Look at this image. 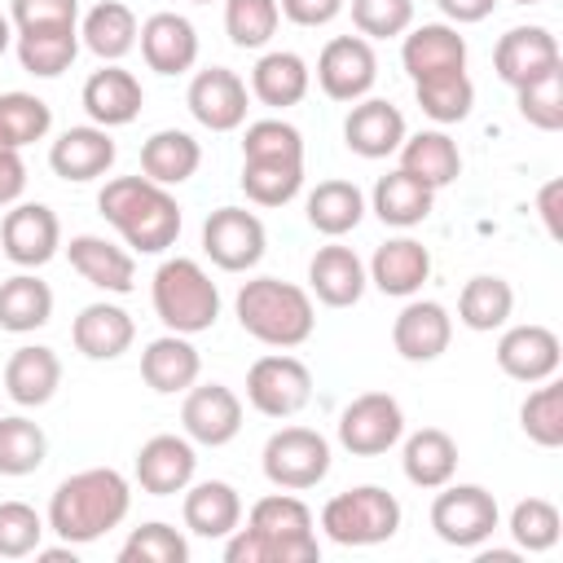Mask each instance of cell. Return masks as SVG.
<instances>
[{
	"label": "cell",
	"mask_w": 563,
	"mask_h": 563,
	"mask_svg": "<svg viewBox=\"0 0 563 563\" xmlns=\"http://www.w3.org/2000/svg\"><path fill=\"white\" fill-rule=\"evenodd\" d=\"M132 484L114 466H88L66 475L48 497V532H57L66 545L101 541L110 528L128 519Z\"/></svg>",
	"instance_id": "obj_1"
},
{
	"label": "cell",
	"mask_w": 563,
	"mask_h": 563,
	"mask_svg": "<svg viewBox=\"0 0 563 563\" xmlns=\"http://www.w3.org/2000/svg\"><path fill=\"white\" fill-rule=\"evenodd\" d=\"M97 211L136 255H163L180 238V202L150 176H114L97 194Z\"/></svg>",
	"instance_id": "obj_2"
},
{
	"label": "cell",
	"mask_w": 563,
	"mask_h": 563,
	"mask_svg": "<svg viewBox=\"0 0 563 563\" xmlns=\"http://www.w3.org/2000/svg\"><path fill=\"white\" fill-rule=\"evenodd\" d=\"M233 312H238V325L268 347H299L312 339V325H317L312 295L295 282H282V277L242 282Z\"/></svg>",
	"instance_id": "obj_3"
},
{
	"label": "cell",
	"mask_w": 563,
	"mask_h": 563,
	"mask_svg": "<svg viewBox=\"0 0 563 563\" xmlns=\"http://www.w3.org/2000/svg\"><path fill=\"white\" fill-rule=\"evenodd\" d=\"M150 299H154L158 321L172 334H202L220 317V290H216L211 273L189 255H172L154 268Z\"/></svg>",
	"instance_id": "obj_4"
},
{
	"label": "cell",
	"mask_w": 563,
	"mask_h": 563,
	"mask_svg": "<svg viewBox=\"0 0 563 563\" xmlns=\"http://www.w3.org/2000/svg\"><path fill=\"white\" fill-rule=\"evenodd\" d=\"M321 528L334 545H383L400 532V501L378 484H356L321 506Z\"/></svg>",
	"instance_id": "obj_5"
},
{
	"label": "cell",
	"mask_w": 563,
	"mask_h": 563,
	"mask_svg": "<svg viewBox=\"0 0 563 563\" xmlns=\"http://www.w3.org/2000/svg\"><path fill=\"white\" fill-rule=\"evenodd\" d=\"M260 466L273 488H286V493L317 488L330 475V440L312 427H282L264 440Z\"/></svg>",
	"instance_id": "obj_6"
},
{
	"label": "cell",
	"mask_w": 563,
	"mask_h": 563,
	"mask_svg": "<svg viewBox=\"0 0 563 563\" xmlns=\"http://www.w3.org/2000/svg\"><path fill=\"white\" fill-rule=\"evenodd\" d=\"M497 497L484 488V484H444L431 501V528L444 545H457V550H475L484 545L493 532H497Z\"/></svg>",
	"instance_id": "obj_7"
},
{
	"label": "cell",
	"mask_w": 563,
	"mask_h": 563,
	"mask_svg": "<svg viewBox=\"0 0 563 563\" xmlns=\"http://www.w3.org/2000/svg\"><path fill=\"white\" fill-rule=\"evenodd\" d=\"M246 400L264 418H295L312 400V374L299 356L273 352L246 369Z\"/></svg>",
	"instance_id": "obj_8"
},
{
	"label": "cell",
	"mask_w": 563,
	"mask_h": 563,
	"mask_svg": "<svg viewBox=\"0 0 563 563\" xmlns=\"http://www.w3.org/2000/svg\"><path fill=\"white\" fill-rule=\"evenodd\" d=\"M264 246H268V233H264V220L246 207H216L207 220H202V251L216 268L224 273H246L264 260Z\"/></svg>",
	"instance_id": "obj_9"
},
{
	"label": "cell",
	"mask_w": 563,
	"mask_h": 563,
	"mask_svg": "<svg viewBox=\"0 0 563 563\" xmlns=\"http://www.w3.org/2000/svg\"><path fill=\"white\" fill-rule=\"evenodd\" d=\"M405 435V409L387 391H365L339 413V444L352 457H378Z\"/></svg>",
	"instance_id": "obj_10"
},
{
	"label": "cell",
	"mask_w": 563,
	"mask_h": 563,
	"mask_svg": "<svg viewBox=\"0 0 563 563\" xmlns=\"http://www.w3.org/2000/svg\"><path fill=\"white\" fill-rule=\"evenodd\" d=\"M378 79V57L365 35H334L317 57V84L330 101H361Z\"/></svg>",
	"instance_id": "obj_11"
},
{
	"label": "cell",
	"mask_w": 563,
	"mask_h": 563,
	"mask_svg": "<svg viewBox=\"0 0 563 563\" xmlns=\"http://www.w3.org/2000/svg\"><path fill=\"white\" fill-rule=\"evenodd\" d=\"M0 251L18 268H44L62 251L57 211L44 207V202H13L0 220Z\"/></svg>",
	"instance_id": "obj_12"
},
{
	"label": "cell",
	"mask_w": 563,
	"mask_h": 563,
	"mask_svg": "<svg viewBox=\"0 0 563 563\" xmlns=\"http://www.w3.org/2000/svg\"><path fill=\"white\" fill-rule=\"evenodd\" d=\"M185 106L189 114L211 128V132H233L246 123V106H251V92L242 84L238 70L229 66H207L189 79V92H185Z\"/></svg>",
	"instance_id": "obj_13"
},
{
	"label": "cell",
	"mask_w": 563,
	"mask_h": 563,
	"mask_svg": "<svg viewBox=\"0 0 563 563\" xmlns=\"http://www.w3.org/2000/svg\"><path fill=\"white\" fill-rule=\"evenodd\" d=\"M194 471H198V453H194V440L189 435H150L136 449V462H132L136 484L150 497L185 493L194 484Z\"/></svg>",
	"instance_id": "obj_14"
},
{
	"label": "cell",
	"mask_w": 563,
	"mask_h": 563,
	"mask_svg": "<svg viewBox=\"0 0 563 563\" xmlns=\"http://www.w3.org/2000/svg\"><path fill=\"white\" fill-rule=\"evenodd\" d=\"M559 361H563V347L550 325L528 321V325H510L497 339V369L515 383H545L559 374Z\"/></svg>",
	"instance_id": "obj_15"
},
{
	"label": "cell",
	"mask_w": 563,
	"mask_h": 563,
	"mask_svg": "<svg viewBox=\"0 0 563 563\" xmlns=\"http://www.w3.org/2000/svg\"><path fill=\"white\" fill-rule=\"evenodd\" d=\"M180 427H185V435L194 444L220 449V444H229L242 431V400L224 383L189 387L185 391V405H180Z\"/></svg>",
	"instance_id": "obj_16"
},
{
	"label": "cell",
	"mask_w": 563,
	"mask_h": 563,
	"mask_svg": "<svg viewBox=\"0 0 563 563\" xmlns=\"http://www.w3.org/2000/svg\"><path fill=\"white\" fill-rule=\"evenodd\" d=\"M119 158V145L110 136V128H97V123H84V128H66L53 150H48V167L53 176L70 180V185H88L97 176H106Z\"/></svg>",
	"instance_id": "obj_17"
},
{
	"label": "cell",
	"mask_w": 563,
	"mask_h": 563,
	"mask_svg": "<svg viewBox=\"0 0 563 563\" xmlns=\"http://www.w3.org/2000/svg\"><path fill=\"white\" fill-rule=\"evenodd\" d=\"M391 343L413 365H427V361L444 356L449 343H453V317H449V308L435 303V299H409L396 312V321H391Z\"/></svg>",
	"instance_id": "obj_18"
},
{
	"label": "cell",
	"mask_w": 563,
	"mask_h": 563,
	"mask_svg": "<svg viewBox=\"0 0 563 563\" xmlns=\"http://www.w3.org/2000/svg\"><path fill=\"white\" fill-rule=\"evenodd\" d=\"M79 106L88 110V119L97 128H128L145 106V88L132 70H123L119 62H106L101 70L88 75V84L79 92Z\"/></svg>",
	"instance_id": "obj_19"
},
{
	"label": "cell",
	"mask_w": 563,
	"mask_h": 563,
	"mask_svg": "<svg viewBox=\"0 0 563 563\" xmlns=\"http://www.w3.org/2000/svg\"><path fill=\"white\" fill-rule=\"evenodd\" d=\"M66 260H70V268L88 286H97L106 295H132V286H136V260H132V251H123L119 242H110L101 233H75L66 242Z\"/></svg>",
	"instance_id": "obj_20"
},
{
	"label": "cell",
	"mask_w": 563,
	"mask_h": 563,
	"mask_svg": "<svg viewBox=\"0 0 563 563\" xmlns=\"http://www.w3.org/2000/svg\"><path fill=\"white\" fill-rule=\"evenodd\" d=\"M554 66H563V53L545 26H510L493 48V70L510 88H519V84H528Z\"/></svg>",
	"instance_id": "obj_21"
},
{
	"label": "cell",
	"mask_w": 563,
	"mask_h": 563,
	"mask_svg": "<svg viewBox=\"0 0 563 563\" xmlns=\"http://www.w3.org/2000/svg\"><path fill=\"white\" fill-rule=\"evenodd\" d=\"M136 40H141L145 66L158 70V75H185V70H194V62H198V31H194L189 18H180V13H172V9L150 13V18L141 22V35H136Z\"/></svg>",
	"instance_id": "obj_22"
},
{
	"label": "cell",
	"mask_w": 563,
	"mask_h": 563,
	"mask_svg": "<svg viewBox=\"0 0 563 563\" xmlns=\"http://www.w3.org/2000/svg\"><path fill=\"white\" fill-rule=\"evenodd\" d=\"M405 136H409V132H405V114H400L391 101H383V97H361V101H352V110H347V119H343V141H347V150L361 154V158H387V154L400 150Z\"/></svg>",
	"instance_id": "obj_23"
},
{
	"label": "cell",
	"mask_w": 563,
	"mask_h": 563,
	"mask_svg": "<svg viewBox=\"0 0 563 563\" xmlns=\"http://www.w3.org/2000/svg\"><path fill=\"white\" fill-rule=\"evenodd\" d=\"M400 62L409 79L444 75V70H466V35H457L453 22H422L405 31Z\"/></svg>",
	"instance_id": "obj_24"
},
{
	"label": "cell",
	"mask_w": 563,
	"mask_h": 563,
	"mask_svg": "<svg viewBox=\"0 0 563 563\" xmlns=\"http://www.w3.org/2000/svg\"><path fill=\"white\" fill-rule=\"evenodd\" d=\"M365 277H369L383 295H391V299H413V295L422 290V282L431 277V251H427L418 238H387V242L374 251Z\"/></svg>",
	"instance_id": "obj_25"
},
{
	"label": "cell",
	"mask_w": 563,
	"mask_h": 563,
	"mask_svg": "<svg viewBox=\"0 0 563 563\" xmlns=\"http://www.w3.org/2000/svg\"><path fill=\"white\" fill-rule=\"evenodd\" d=\"M198 374H202V356H198V347L189 343V334H172V330H167V334L150 339L145 352H141V378H145V387L158 391V396L189 391V387L198 383Z\"/></svg>",
	"instance_id": "obj_26"
},
{
	"label": "cell",
	"mask_w": 563,
	"mask_h": 563,
	"mask_svg": "<svg viewBox=\"0 0 563 563\" xmlns=\"http://www.w3.org/2000/svg\"><path fill=\"white\" fill-rule=\"evenodd\" d=\"M57 387H62V361L44 343H26L4 361V391L13 405L40 409L57 396Z\"/></svg>",
	"instance_id": "obj_27"
},
{
	"label": "cell",
	"mask_w": 563,
	"mask_h": 563,
	"mask_svg": "<svg viewBox=\"0 0 563 563\" xmlns=\"http://www.w3.org/2000/svg\"><path fill=\"white\" fill-rule=\"evenodd\" d=\"M365 264L352 246L330 242L308 260V286L325 308H352L365 295Z\"/></svg>",
	"instance_id": "obj_28"
},
{
	"label": "cell",
	"mask_w": 563,
	"mask_h": 563,
	"mask_svg": "<svg viewBox=\"0 0 563 563\" xmlns=\"http://www.w3.org/2000/svg\"><path fill=\"white\" fill-rule=\"evenodd\" d=\"M70 339H75V347H79L88 361H114V356H123V352L132 347L136 321H132L128 308L101 299V303L79 308V317H75V325H70Z\"/></svg>",
	"instance_id": "obj_29"
},
{
	"label": "cell",
	"mask_w": 563,
	"mask_h": 563,
	"mask_svg": "<svg viewBox=\"0 0 563 563\" xmlns=\"http://www.w3.org/2000/svg\"><path fill=\"white\" fill-rule=\"evenodd\" d=\"M185 528L194 537H207V541H220L229 537L238 523H242V497L233 484L224 479H202V484H189L185 488Z\"/></svg>",
	"instance_id": "obj_30"
},
{
	"label": "cell",
	"mask_w": 563,
	"mask_h": 563,
	"mask_svg": "<svg viewBox=\"0 0 563 563\" xmlns=\"http://www.w3.org/2000/svg\"><path fill=\"white\" fill-rule=\"evenodd\" d=\"M308 84H312V70L299 53L290 48H273L255 62L251 70V97L264 101L268 110H286V106H299L308 97Z\"/></svg>",
	"instance_id": "obj_31"
},
{
	"label": "cell",
	"mask_w": 563,
	"mask_h": 563,
	"mask_svg": "<svg viewBox=\"0 0 563 563\" xmlns=\"http://www.w3.org/2000/svg\"><path fill=\"white\" fill-rule=\"evenodd\" d=\"M396 154H400V172H409V176L422 180L427 189H444V185H453L457 172H462L457 141H453L449 132H440V128L405 136Z\"/></svg>",
	"instance_id": "obj_32"
},
{
	"label": "cell",
	"mask_w": 563,
	"mask_h": 563,
	"mask_svg": "<svg viewBox=\"0 0 563 563\" xmlns=\"http://www.w3.org/2000/svg\"><path fill=\"white\" fill-rule=\"evenodd\" d=\"M400 466L413 488H444L457 475V440L440 427H422L405 440Z\"/></svg>",
	"instance_id": "obj_33"
},
{
	"label": "cell",
	"mask_w": 563,
	"mask_h": 563,
	"mask_svg": "<svg viewBox=\"0 0 563 563\" xmlns=\"http://www.w3.org/2000/svg\"><path fill=\"white\" fill-rule=\"evenodd\" d=\"M136 35H141L136 13H132L123 0H101V4H92V9L84 13V22H79V44H84L88 53H97L101 62L128 57V53L136 48Z\"/></svg>",
	"instance_id": "obj_34"
},
{
	"label": "cell",
	"mask_w": 563,
	"mask_h": 563,
	"mask_svg": "<svg viewBox=\"0 0 563 563\" xmlns=\"http://www.w3.org/2000/svg\"><path fill=\"white\" fill-rule=\"evenodd\" d=\"M202 163V145L180 132V128H163L141 145V176H150L154 185H185Z\"/></svg>",
	"instance_id": "obj_35"
},
{
	"label": "cell",
	"mask_w": 563,
	"mask_h": 563,
	"mask_svg": "<svg viewBox=\"0 0 563 563\" xmlns=\"http://www.w3.org/2000/svg\"><path fill=\"white\" fill-rule=\"evenodd\" d=\"M431 202H435V189H427L422 180H413L409 172H387V176H378V185H374V194H369V207H374V216L383 220V224H391V229H413V224H422L427 216H431Z\"/></svg>",
	"instance_id": "obj_36"
},
{
	"label": "cell",
	"mask_w": 563,
	"mask_h": 563,
	"mask_svg": "<svg viewBox=\"0 0 563 563\" xmlns=\"http://www.w3.org/2000/svg\"><path fill=\"white\" fill-rule=\"evenodd\" d=\"M53 321V290L35 273H13L0 282V330L31 334Z\"/></svg>",
	"instance_id": "obj_37"
},
{
	"label": "cell",
	"mask_w": 563,
	"mask_h": 563,
	"mask_svg": "<svg viewBox=\"0 0 563 563\" xmlns=\"http://www.w3.org/2000/svg\"><path fill=\"white\" fill-rule=\"evenodd\" d=\"M510 312H515V290H510V282L497 277V273L471 277V282L462 286V295H457V321H462L466 330H475V334L501 330V325L510 321Z\"/></svg>",
	"instance_id": "obj_38"
},
{
	"label": "cell",
	"mask_w": 563,
	"mask_h": 563,
	"mask_svg": "<svg viewBox=\"0 0 563 563\" xmlns=\"http://www.w3.org/2000/svg\"><path fill=\"white\" fill-rule=\"evenodd\" d=\"M13 48L26 75L35 79H57L70 70L79 53V26H48V31H13Z\"/></svg>",
	"instance_id": "obj_39"
},
{
	"label": "cell",
	"mask_w": 563,
	"mask_h": 563,
	"mask_svg": "<svg viewBox=\"0 0 563 563\" xmlns=\"http://www.w3.org/2000/svg\"><path fill=\"white\" fill-rule=\"evenodd\" d=\"M365 220V194L352 180H321L308 194V224L325 238H343Z\"/></svg>",
	"instance_id": "obj_40"
},
{
	"label": "cell",
	"mask_w": 563,
	"mask_h": 563,
	"mask_svg": "<svg viewBox=\"0 0 563 563\" xmlns=\"http://www.w3.org/2000/svg\"><path fill=\"white\" fill-rule=\"evenodd\" d=\"M48 457V435L40 422L22 418V413H9L0 418V475L9 479H22V475H35Z\"/></svg>",
	"instance_id": "obj_41"
},
{
	"label": "cell",
	"mask_w": 563,
	"mask_h": 563,
	"mask_svg": "<svg viewBox=\"0 0 563 563\" xmlns=\"http://www.w3.org/2000/svg\"><path fill=\"white\" fill-rule=\"evenodd\" d=\"M413 97L422 106L427 119L435 123H462L475 106V84L466 70H444V75H427V79H413Z\"/></svg>",
	"instance_id": "obj_42"
},
{
	"label": "cell",
	"mask_w": 563,
	"mask_h": 563,
	"mask_svg": "<svg viewBox=\"0 0 563 563\" xmlns=\"http://www.w3.org/2000/svg\"><path fill=\"white\" fill-rule=\"evenodd\" d=\"M224 541H229L224 545L229 563H317L321 559L317 541H282L255 528H233Z\"/></svg>",
	"instance_id": "obj_43"
},
{
	"label": "cell",
	"mask_w": 563,
	"mask_h": 563,
	"mask_svg": "<svg viewBox=\"0 0 563 563\" xmlns=\"http://www.w3.org/2000/svg\"><path fill=\"white\" fill-rule=\"evenodd\" d=\"M246 528L268 532V537H282V541H317V532H312V510H308L295 493H286V488L260 497V501L251 506V515H246Z\"/></svg>",
	"instance_id": "obj_44"
},
{
	"label": "cell",
	"mask_w": 563,
	"mask_h": 563,
	"mask_svg": "<svg viewBox=\"0 0 563 563\" xmlns=\"http://www.w3.org/2000/svg\"><path fill=\"white\" fill-rule=\"evenodd\" d=\"M53 128V106L35 92H0V141L22 150L44 141Z\"/></svg>",
	"instance_id": "obj_45"
},
{
	"label": "cell",
	"mask_w": 563,
	"mask_h": 563,
	"mask_svg": "<svg viewBox=\"0 0 563 563\" xmlns=\"http://www.w3.org/2000/svg\"><path fill=\"white\" fill-rule=\"evenodd\" d=\"M303 189V163H255L242 158V194L255 207H286Z\"/></svg>",
	"instance_id": "obj_46"
},
{
	"label": "cell",
	"mask_w": 563,
	"mask_h": 563,
	"mask_svg": "<svg viewBox=\"0 0 563 563\" xmlns=\"http://www.w3.org/2000/svg\"><path fill=\"white\" fill-rule=\"evenodd\" d=\"M519 427L532 444L559 449L563 444V383L545 378L537 391H528V400L519 405Z\"/></svg>",
	"instance_id": "obj_47"
},
{
	"label": "cell",
	"mask_w": 563,
	"mask_h": 563,
	"mask_svg": "<svg viewBox=\"0 0 563 563\" xmlns=\"http://www.w3.org/2000/svg\"><path fill=\"white\" fill-rule=\"evenodd\" d=\"M242 158H255V163H303V136L286 119H255L242 132Z\"/></svg>",
	"instance_id": "obj_48"
},
{
	"label": "cell",
	"mask_w": 563,
	"mask_h": 563,
	"mask_svg": "<svg viewBox=\"0 0 563 563\" xmlns=\"http://www.w3.org/2000/svg\"><path fill=\"white\" fill-rule=\"evenodd\" d=\"M559 532H563V519H559V506L554 501H545V497L515 501V510H510V537H515L519 550L545 554V550H554Z\"/></svg>",
	"instance_id": "obj_49"
},
{
	"label": "cell",
	"mask_w": 563,
	"mask_h": 563,
	"mask_svg": "<svg viewBox=\"0 0 563 563\" xmlns=\"http://www.w3.org/2000/svg\"><path fill=\"white\" fill-rule=\"evenodd\" d=\"M185 559H189V541L163 519L132 528V537L119 545V563H185Z\"/></svg>",
	"instance_id": "obj_50"
},
{
	"label": "cell",
	"mask_w": 563,
	"mask_h": 563,
	"mask_svg": "<svg viewBox=\"0 0 563 563\" xmlns=\"http://www.w3.org/2000/svg\"><path fill=\"white\" fill-rule=\"evenodd\" d=\"M277 0H224V31L238 48H264L277 35Z\"/></svg>",
	"instance_id": "obj_51"
},
{
	"label": "cell",
	"mask_w": 563,
	"mask_h": 563,
	"mask_svg": "<svg viewBox=\"0 0 563 563\" xmlns=\"http://www.w3.org/2000/svg\"><path fill=\"white\" fill-rule=\"evenodd\" d=\"M515 101H519V114L541 128V132H559L563 128V66L528 79L515 88Z\"/></svg>",
	"instance_id": "obj_52"
},
{
	"label": "cell",
	"mask_w": 563,
	"mask_h": 563,
	"mask_svg": "<svg viewBox=\"0 0 563 563\" xmlns=\"http://www.w3.org/2000/svg\"><path fill=\"white\" fill-rule=\"evenodd\" d=\"M48 519L26 501H0V559H26L40 550Z\"/></svg>",
	"instance_id": "obj_53"
},
{
	"label": "cell",
	"mask_w": 563,
	"mask_h": 563,
	"mask_svg": "<svg viewBox=\"0 0 563 563\" xmlns=\"http://www.w3.org/2000/svg\"><path fill=\"white\" fill-rule=\"evenodd\" d=\"M352 26L365 40H391L413 26V0H352Z\"/></svg>",
	"instance_id": "obj_54"
},
{
	"label": "cell",
	"mask_w": 563,
	"mask_h": 563,
	"mask_svg": "<svg viewBox=\"0 0 563 563\" xmlns=\"http://www.w3.org/2000/svg\"><path fill=\"white\" fill-rule=\"evenodd\" d=\"M13 31H48V26H79V0H9Z\"/></svg>",
	"instance_id": "obj_55"
},
{
	"label": "cell",
	"mask_w": 563,
	"mask_h": 563,
	"mask_svg": "<svg viewBox=\"0 0 563 563\" xmlns=\"http://www.w3.org/2000/svg\"><path fill=\"white\" fill-rule=\"evenodd\" d=\"M347 0H277L282 18H290L295 26H330L343 13Z\"/></svg>",
	"instance_id": "obj_56"
},
{
	"label": "cell",
	"mask_w": 563,
	"mask_h": 563,
	"mask_svg": "<svg viewBox=\"0 0 563 563\" xmlns=\"http://www.w3.org/2000/svg\"><path fill=\"white\" fill-rule=\"evenodd\" d=\"M26 189V163L22 150H0V207H13Z\"/></svg>",
	"instance_id": "obj_57"
},
{
	"label": "cell",
	"mask_w": 563,
	"mask_h": 563,
	"mask_svg": "<svg viewBox=\"0 0 563 563\" xmlns=\"http://www.w3.org/2000/svg\"><path fill=\"white\" fill-rule=\"evenodd\" d=\"M440 4V13L453 22V26H471V22H484L493 9H497V0H435Z\"/></svg>",
	"instance_id": "obj_58"
},
{
	"label": "cell",
	"mask_w": 563,
	"mask_h": 563,
	"mask_svg": "<svg viewBox=\"0 0 563 563\" xmlns=\"http://www.w3.org/2000/svg\"><path fill=\"white\" fill-rule=\"evenodd\" d=\"M559 198H563V180H545V185H541V194H537V211H541V220H545V233H550V238H563Z\"/></svg>",
	"instance_id": "obj_59"
},
{
	"label": "cell",
	"mask_w": 563,
	"mask_h": 563,
	"mask_svg": "<svg viewBox=\"0 0 563 563\" xmlns=\"http://www.w3.org/2000/svg\"><path fill=\"white\" fill-rule=\"evenodd\" d=\"M479 563H519V554L515 550H484Z\"/></svg>",
	"instance_id": "obj_60"
},
{
	"label": "cell",
	"mask_w": 563,
	"mask_h": 563,
	"mask_svg": "<svg viewBox=\"0 0 563 563\" xmlns=\"http://www.w3.org/2000/svg\"><path fill=\"white\" fill-rule=\"evenodd\" d=\"M9 44H13V22H9V13H0V57L9 53Z\"/></svg>",
	"instance_id": "obj_61"
},
{
	"label": "cell",
	"mask_w": 563,
	"mask_h": 563,
	"mask_svg": "<svg viewBox=\"0 0 563 563\" xmlns=\"http://www.w3.org/2000/svg\"><path fill=\"white\" fill-rule=\"evenodd\" d=\"M510 4H541V0H510Z\"/></svg>",
	"instance_id": "obj_62"
},
{
	"label": "cell",
	"mask_w": 563,
	"mask_h": 563,
	"mask_svg": "<svg viewBox=\"0 0 563 563\" xmlns=\"http://www.w3.org/2000/svg\"><path fill=\"white\" fill-rule=\"evenodd\" d=\"M194 4H211V0H194Z\"/></svg>",
	"instance_id": "obj_63"
}]
</instances>
